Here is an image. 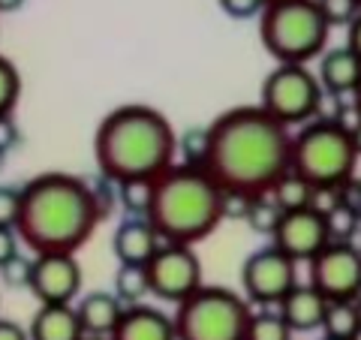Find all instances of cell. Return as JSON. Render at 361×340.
I'll return each mask as SVG.
<instances>
[{
	"label": "cell",
	"instance_id": "cell-47",
	"mask_svg": "<svg viewBox=\"0 0 361 340\" xmlns=\"http://www.w3.org/2000/svg\"><path fill=\"white\" fill-rule=\"evenodd\" d=\"M358 6H361V0H358Z\"/></svg>",
	"mask_w": 361,
	"mask_h": 340
},
{
	"label": "cell",
	"instance_id": "cell-38",
	"mask_svg": "<svg viewBox=\"0 0 361 340\" xmlns=\"http://www.w3.org/2000/svg\"><path fill=\"white\" fill-rule=\"evenodd\" d=\"M346 49L361 61V16L346 28Z\"/></svg>",
	"mask_w": 361,
	"mask_h": 340
},
{
	"label": "cell",
	"instance_id": "cell-27",
	"mask_svg": "<svg viewBox=\"0 0 361 340\" xmlns=\"http://www.w3.org/2000/svg\"><path fill=\"white\" fill-rule=\"evenodd\" d=\"M325 220V229H329V241L331 244H353L358 232H361V217H355L349 208L337 205Z\"/></svg>",
	"mask_w": 361,
	"mask_h": 340
},
{
	"label": "cell",
	"instance_id": "cell-14",
	"mask_svg": "<svg viewBox=\"0 0 361 340\" xmlns=\"http://www.w3.org/2000/svg\"><path fill=\"white\" fill-rule=\"evenodd\" d=\"M160 247L163 238L157 235L148 217H127L111 235V253L121 265H148Z\"/></svg>",
	"mask_w": 361,
	"mask_h": 340
},
{
	"label": "cell",
	"instance_id": "cell-16",
	"mask_svg": "<svg viewBox=\"0 0 361 340\" xmlns=\"http://www.w3.org/2000/svg\"><path fill=\"white\" fill-rule=\"evenodd\" d=\"M109 340H178L175 320L151 304H133L123 310L115 334Z\"/></svg>",
	"mask_w": 361,
	"mask_h": 340
},
{
	"label": "cell",
	"instance_id": "cell-5",
	"mask_svg": "<svg viewBox=\"0 0 361 340\" xmlns=\"http://www.w3.org/2000/svg\"><path fill=\"white\" fill-rule=\"evenodd\" d=\"M329 21L316 0H268L259 16V40L277 63L307 66L329 45Z\"/></svg>",
	"mask_w": 361,
	"mask_h": 340
},
{
	"label": "cell",
	"instance_id": "cell-3",
	"mask_svg": "<svg viewBox=\"0 0 361 340\" xmlns=\"http://www.w3.org/2000/svg\"><path fill=\"white\" fill-rule=\"evenodd\" d=\"M94 160L111 184L157 181L178 160V133L160 109L130 103L99 121L94 135Z\"/></svg>",
	"mask_w": 361,
	"mask_h": 340
},
{
	"label": "cell",
	"instance_id": "cell-26",
	"mask_svg": "<svg viewBox=\"0 0 361 340\" xmlns=\"http://www.w3.org/2000/svg\"><path fill=\"white\" fill-rule=\"evenodd\" d=\"M244 340H292V332L277 308H262L259 313H250Z\"/></svg>",
	"mask_w": 361,
	"mask_h": 340
},
{
	"label": "cell",
	"instance_id": "cell-34",
	"mask_svg": "<svg viewBox=\"0 0 361 340\" xmlns=\"http://www.w3.org/2000/svg\"><path fill=\"white\" fill-rule=\"evenodd\" d=\"M341 205L353 211L355 217H361V178L353 175L346 184H341Z\"/></svg>",
	"mask_w": 361,
	"mask_h": 340
},
{
	"label": "cell",
	"instance_id": "cell-18",
	"mask_svg": "<svg viewBox=\"0 0 361 340\" xmlns=\"http://www.w3.org/2000/svg\"><path fill=\"white\" fill-rule=\"evenodd\" d=\"M123 304L118 301L115 292H87V296L75 304V313H78V322L85 328V337H103L109 340L115 334V328L123 316Z\"/></svg>",
	"mask_w": 361,
	"mask_h": 340
},
{
	"label": "cell",
	"instance_id": "cell-15",
	"mask_svg": "<svg viewBox=\"0 0 361 340\" xmlns=\"http://www.w3.org/2000/svg\"><path fill=\"white\" fill-rule=\"evenodd\" d=\"M277 310L292 334H310V332H322L329 301H325L310 283H298V286L277 304Z\"/></svg>",
	"mask_w": 361,
	"mask_h": 340
},
{
	"label": "cell",
	"instance_id": "cell-45",
	"mask_svg": "<svg viewBox=\"0 0 361 340\" xmlns=\"http://www.w3.org/2000/svg\"><path fill=\"white\" fill-rule=\"evenodd\" d=\"M4 157H6V154H0V166H4Z\"/></svg>",
	"mask_w": 361,
	"mask_h": 340
},
{
	"label": "cell",
	"instance_id": "cell-9",
	"mask_svg": "<svg viewBox=\"0 0 361 340\" xmlns=\"http://www.w3.org/2000/svg\"><path fill=\"white\" fill-rule=\"evenodd\" d=\"M298 286V271L295 262L280 253L274 244L259 247L256 253H250L241 265V289L247 304L256 308H277L292 289Z\"/></svg>",
	"mask_w": 361,
	"mask_h": 340
},
{
	"label": "cell",
	"instance_id": "cell-28",
	"mask_svg": "<svg viewBox=\"0 0 361 340\" xmlns=\"http://www.w3.org/2000/svg\"><path fill=\"white\" fill-rule=\"evenodd\" d=\"M18 94H21V75L16 70V63L0 54V118L13 115Z\"/></svg>",
	"mask_w": 361,
	"mask_h": 340
},
{
	"label": "cell",
	"instance_id": "cell-1",
	"mask_svg": "<svg viewBox=\"0 0 361 340\" xmlns=\"http://www.w3.org/2000/svg\"><path fill=\"white\" fill-rule=\"evenodd\" d=\"M208 127L205 169L229 196H262L292 169V135L262 106L229 109Z\"/></svg>",
	"mask_w": 361,
	"mask_h": 340
},
{
	"label": "cell",
	"instance_id": "cell-33",
	"mask_svg": "<svg viewBox=\"0 0 361 340\" xmlns=\"http://www.w3.org/2000/svg\"><path fill=\"white\" fill-rule=\"evenodd\" d=\"M337 205H341V187H313L310 211H316L319 217H329Z\"/></svg>",
	"mask_w": 361,
	"mask_h": 340
},
{
	"label": "cell",
	"instance_id": "cell-13",
	"mask_svg": "<svg viewBox=\"0 0 361 340\" xmlns=\"http://www.w3.org/2000/svg\"><path fill=\"white\" fill-rule=\"evenodd\" d=\"M271 244L277 247L280 253H286L292 262H313L325 247H329V229H325V220L319 217L316 211L304 208V211H292V214H283L280 220L274 238Z\"/></svg>",
	"mask_w": 361,
	"mask_h": 340
},
{
	"label": "cell",
	"instance_id": "cell-10",
	"mask_svg": "<svg viewBox=\"0 0 361 340\" xmlns=\"http://www.w3.org/2000/svg\"><path fill=\"white\" fill-rule=\"evenodd\" d=\"M148 280H151V296L175 304V308L205 286L199 256L193 247L184 244H163L148 262Z\"/></svg>",
	"mask_w": 361,
	"mask_h": 340
},
{
	"label": "cell",
	"instance_id": "cell-19",
	"mask_svg": "<svg viewBox=\"0 0 361 340\" xmlns=\"http://www.w3.org/2000/svg\"><path fill=\"white\" fill-rule=\"evenodd\" d=\"M30 340H85V328L78 322L73 304H39L27 325Z\"/></svg>",
	"mask_w": 361,
	"mask_h": 340
},
{
	"label": "cell",
	"instance_id": "cell-31",
	"mask_svg": "<svg viewBox=\"0 0 361 340\" xmlns=\"http://www.w3.org/2000/svg\"><path fill=\"white\" fill-rule=\"evenodd\" d=\"M21 214V187L0 184V229H16Z\"/></svg>",
	"mask_w": 361,
	"mask_h": 340
},
{
	"label": "cell",
	"instance_id": "cell-11",
	"mask_svg": "<svg viewBox=\"0 0 361 340\" xmlns=\"http://www.w3.org/2000/svg\"><path fill=\"white\" fill-rule=\"evenodd\" d=\"M310 286L325 301H355L361 296V250L355 244H329L310 262Z\"/></svg>",
	"mask_w": 361,
	"mask_h": 340
},
{
	"label": "cell",
	"instance_id": "cell-2",
	"mask_svg": "<svg viewBox=\"0 0 361 340\" xmlns=\"http://www.w3.org/2000/svg\"><path fill=\"white\" fill-rule=\"evenodd\" d=\"M103 217L106 211L85 178L45 172L21 187V214L16 232L18 241H25L33 256H75V250L85 247Z\"/></svg>",
	"mask_w": 361,
	"mask_h": 340
},
{
	"label": "cell",
	"instance_id": "cell-21",
	"mask_svg": "<svg viewBox=\"0 0 361 340\" xmlns=\"http://www.w3.org/2000/svg\"><path fill=\"white\" fill-rule=\"evenodd\" d=\"M118 301L123 308L142 304L145 296H151V280H148V265H121L115 274V289Z\"/></svg>",
	"mask_w": 361,
	"mask_h": 340
},
{
	"label": "cell",
	"instance_id": "cell-6",
	"mask_svg": "<svg viewBox=\"0 0 361 340\" xmlns=\"http://www.w3.org/2000/svg\"><path fill=\"white\" fill-rule=\"evenodd\" d=\"M358 151L337 118H316L292 135V172L313 187H341L355 175Z\"/></svg>",
	"mask_w": 361,
	"mask_h": 340
},
{
	"label": "cell",
	"instance_id": "cell-22",
	"mask_svg": "<svg viewBox=\"0 0 361 340\" xmlns=\"http://www.w3.org/2000/svg\"><path fill=\"white\" fill-rule=\"evenodd\" d=\"M358 328L361 322H358L355 301H329V310H325V320H322V337L353 340Z\"/></svg>",
	"mask_w": 361,
	"mask_h": 340
},
{
	"label": "cell",
	"instance_id": "cell-24",
	"mask_svg": "<svg viewBox=\"0 0 361 340\" xmlns=\"http://www.w3.org/2000/svg\"><path fill=\"white\" fill-rule=\"evenodd\" d=\"M115 199L121 202V208L127 211V217H148L151 202H154V181L135 178V181H121L115 184Z\"/></svg>",
	"mask_w": 361,
	"mask_h": 340
},
{
	"label": "cell",
	"instance_id": "cell-29",
	"mask_svg": "<svg viewBox=\"0 0 361 340\" xmlns=\"http://www.w3.org/2000/svg\"><path fill=\"white\" fill-rule=\"evenodd\" d=\"M316 4H319V13L329 21V28H337V25L349 28L361 16L358 0H316Z\"/></svg>",
	"mask_w": 361,
	"mask_h": 340
},
{
	"label": "cell",
	"instance_id": "cell-39",
	"mask_svg": "<svg viewBox=\"0 0 361 340\" xmlns=\"http://www.w3.org/2000/svg\"><path fill=\"white\" fill-rule=\"evenodd\" d=\"M349 135H353V145H355V151L361 157V118L353 123V130H349Z\"/></svg>",
	"mask_w": 361,
	"mask_h": 340
},
{
	"label": "cell",
	"instance_id": "cell-40",
	"mask_svg": "<svg viewBox=\"0 0 361 340\" xmlns=\"http://www.w3.org/2000/svg\"><path fill=\"white\" fill-rule=\"evenodd\" d=\"M21 4L25 0H0V13H16V9H21Z\"/></svg>",
	"mask_w": 361,
	"mask_h": 340
},
{
	"label": "cell",
	"instance_id": "cell-23",
	"mask_svg": "<svg viewBox=\"0 0 361 340\" xmlns=\"http://www.w3.org/2000/svg\"><path fill=\"white\" fill-rule=\"evenodd\" d=\"M280 220H283V211L274 199H271V193H262V196H253L247 202V211H244V223L250 226L256 235H268L274 238Z\"/></svg>",
	"mask_w": 361,
	"mask_h": 340
},
{
	"label": "cell",
	"instance_id": "cell-37",
	"mask_svg": "<svg viewBox=\"0 0 361 340\" xmlns=\"http://www.w3.org/2000/svg\"><path fill=\"white\" fill-rule=\"evenodd\" d=\"M0 340H30V337H27V328H21L18 322L0 316Z\"/></svg>",
	"mask_w": 361,
	"mask_h": 340
},
{
	"label": "cell",
	"instance_id": "cell-12",
	"mask_svg": "<svg viewBox=\"0 0 361 340\" xmlns=\"http://www.w3.org/2000/svg\"><path fill=\"white\" fill-rule=\"evenodd\" d=\"M39 304H73L82 292V265L70 253L33 256L30 286Z\"/></svg>",
	"mask_w": 361,
	"mask_h": 340
},
{
	"label": "cell",
	"instance_id": "cell-43",
	"mask_svg": "<svg viewBox=\"0 0 361 340\" xmlns=\"http://www.w3.org/2000/svg\"><path fill=\"white\" fill-rule=\"evenodd\" d=\"M353 340H361V328H358V332H355V337Z\"/></svg>",
	"mask_w": 361,
	"mask_h": 340
},
{
	"label": "cell",
	"instance_id": "cell-8",
	"mask_svg": "<svg viewBox=\"0 0 361 340\" xmlns=\"http://www.w3.org/2000/svg\"><path fill=\"white\" fill-rule=\"evenodd\" d=\"M322 97L325 90L313 70L301 63H277L262 82L259 106L289 130V127H304V123L316 121Z\"/></svg>",
	"mask_w": 361,
	"mask_h": 340
},
{
	"label": "cell",
	"instance_id": "cell-30",
	"mask_svg": "<svg viewBox=\"0 0 361 340\" xmlns=\"http://www.w3.org/2000/svg\"><path fill=\"white\" fill-rule=\"evenodd\" d=\"M30 274H33V259L27 256H13L6 265H0V280L9 289H27L30 286Z\"/></svg>",
	"mask_w": 361,
	"mask_h": 340
},
{
	"label": "cell",
	"instance_id": "cell-44",
	"mask_svg": "<svg viewBox=\"0 0 361 340\" xmlns=\"http://www.w3.org/2000/svg\"><path fill=\"white\" fill-rule=\"evenodd\" d=\"M85 340H103V337H85Z\"/></svg>",
	"mask_w": 361,
	"mask_h": 340
},
{
	"label": "cell",
	"instance_id": "cell-46",
	"mask_svg": "<svg viewBox=\"0 0 361 340\" xmlns=\"http://www.w3.org/2000/svg\"><path fill=\"white\" fill-rule=\"evenodd\" d=\"M319 340H334V337H319Z\"/></svg>",
	"mask_w": 361,
	"mask_h": 340
},
{
	"label": "cell",
	"instance_id": "cell-32",
	"mask_svg": "<svg viewBox=\"0 0 361 340\" xmlns=\"http://www.w3.org/2000/svg\"><path fill=\"white\" fill-rule=\"evenodd\" d=\"M268 0H220V9L229 18H238V21H247V18H256L262 16Z\"/></svg>",
	"mask_w": 361,
	"mask_h": 340
},
{
	"label": "cell",
	"instance_id": "cell-20",
	"mask_svg": "<svg viewBox=\"0 0 361 340\" xmlns=\"http://www.w3.org/2000/svg\"><path fill=\"white\" fill-rule=\"evenodd\" d=\"M268 193H271V199H274L277 205H280V211H283V214H292V211L310 208L313 184H307V181H304L301 175H295V172L289 169V172L280 178Z\"/></svg>",
	"mask_w": 361,
	"mask_h": 340
},
{
	"label": "cell",
	"instance_id": "cell-36",
	"mask_svg": "<svg viewBox=\"0 0 361 340\" xmlns=\"http://www.w3.org/2000/svg\"><path fill=\"white\" fill-rule=\"evenodd\" d=\"M16 145H18V127L13 123V115H6L0 118V154H6Z\"/></svg>",
	"mask_w": 361,
	"mask_h": 340
},
{
	"label": "cell",
	"instance_id": "cell-25",
	"mask_svg": "<svg viewBox=\"0 0 361 340\" xmlns=\"http://www.w3.org/2000/svg\"><path fill=\"white\" fill-rule=\"evenodd\" d=\"M211 154V127H187L178 135V157L184 166L205 169Z\"/></svg>",
	"mask_w": 361,
	"mask_h": 340
},
{
	"label": "cell",
	"instance_id": "cell-7",
	"mask_svg": "<svg viewBox=\"0 0 361 340\" xmlns=\"http://www.w3.org/2000/svg\"><path fill=\"white\" fill-rule=\"evenodd\" d=\"M250 304L226 286H202L180 301L172 320L178 340H244Z\"/></svg>",
	"mask_w": 361,
	"mask_h": 340
},
{
	"label": "cell",
	"instance_id": "cell-41",
	"mask_svg": "<svg viewBox=\"0 0 361 340\" xmlns=\"http://www.w3.org/2000/svg\"><path fill=\"white\" fill-rule=\"evenodd\" d=\"M353 106H355V111L361 115V82H358V87H355V94H353Z\"/></svg>",
	"mask_w": 361,
	"mask_h": 340
},
{
	"label": "cell",
	"instance_id": "cell-17",
	"mask_svg": "<svg viewBox=\"0 0 361 340\" xmlns=\"http://www.w3.org/2000/svg\"><path fill=\"white\" fill-rule=\"evenodd\" d=\"M316 78H319L325 94L353 97L361 82V61L346 45H341V49H325L319 58V66H316Z\"/></svg>",
	"mask_w": 361,
	"mask_h": 340
},
{
	"label": "cell",
	"instance_id": "cell-42",
	"mask_svg": "<svg viewBox=\"0 0 361 340\" xmlns=\"http://www.w3.org/2000/svg\"><path fill=\"white\" fill-rule=\"evenodd\" d=\"M355 310H358V322H361V296L355 298Z\"/></svg>",
	"mask_w": 361,
	"mask_h": 340
},
{
	"label": "cell",
	"instance_id": "cell-4",
	"mask_svg": "<svg viewBox=\"0 0 361 340\" xmlns=\"http://www.w3.org/2000/svg\"><path fill=\"white\" fill-rule=\"evenodd\" d=\"M148 220L163 244L193 247L226 220V193L208 175V169L175 163L154 181Z\"/></svg>",
	"mask_w": 361,
	"mask_h": 340
},
{
	"label": "cell",
	"instance_id": "cell-35",
	"mask_svg": "<svg viewBox=\"0 0 361 340\" xmlns=\"http://www.w3.org/2000/svg\"><path fill=\"white\" fill-rule=\"evenodd\" d=\"M13 256H18V232L0 229V265H6Z\"/></svg>",
	"mask_w": 361,
	"mask_h": 340
}]
</instances>
